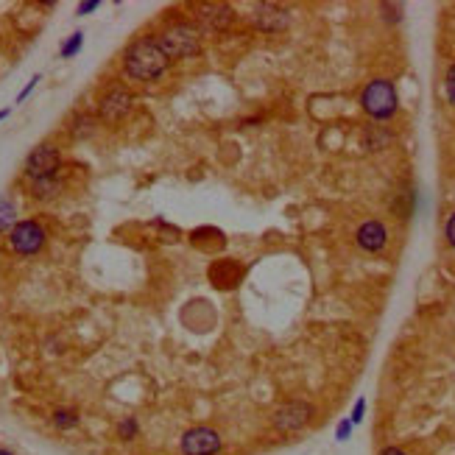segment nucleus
Instances as JSON below:
<instances>
[{
  "label": "nucleus",
  "mask_w": 455,
  "mask_h": 455,
  "mask_svg": "<svg viewBox=\"0 0 455 455\" xmlns=\"http://www.w3.org/2000/svg\"><path fill=\"white\" fill-rule=\"evenodd\" d=\"M168 56L162 54V47L157 39H137L129 50H126V56H123V67L131 78L137 81H154L165 73L168 67Z\"/></svg>",
  "instance_id": "nucleus-1"
},
{
  "label": "nucleus",
  "mask_w": 455,
  "mask_h": 455,
  "mask_svg": "<svg viewBox=\"0 0 455 455\" xmlns=\"http://www.w3.org/2000/svg\"><path fill=\"white\" fill-rule=\"evenodd\" d=\"M154 39L160 42L162 54L168 59H187V56H195L201 50V31L193 28L190 23H173Z\"/></svg>",
  "instance_id": "nucleus-2"
},
{
  "label": "nucleus",
  "mask_w": 455,
  "mask_h": 455,
  "mask_svg": "<svg viewBox=\"0 0 455 455\" xmlns=\"http://www.w3.org/2000/svg\"><path fill=\"white\" fill-rule=\"evenodd\" d=\"M361 107L377 118V120H385L396 112V89L388 78H374L366 84V89L361 92Z\"/></svg>",
  "instance_id": "nucleus-3"
},
{
  "label": "nucleus",
  "mask_w": 455,
  "mask_h": 455,
  "mask_svg": "<svg viewBox=\"0 0 455 455\" xmlns=\"http://www.w3.org/2000/svg\"><path fill=\"white\" fill-rule=\"evenodd\" d=\"M313 414H316V408L310 405L308 399H290V402H285V405H279L274 411L271 422H274V427L279 433H296V430L310 425Z\"/></svg>",
  "instance_id": "nucleus-4"
},
{
  "label": "nucleus",
  "mask_w": 455,
  "mask_h": 455,
  "mask_svg": "<svg viewBox=\"0 0 455 455\" xmlns=\"http://www.w3.org/2000/svg\"><path fill=\"white\" fill-rule=\"evenodd\" d=\"M182 455H218L224 441H221V433L213 430V427H190L184 436H182Z\"/></svg>",
  "instance_id": "nucleus-5"
},
{
  "label": "nucleus",
  "mask_w": 455,
  "mask_h": 455,
  "mask_svg": "<svg viewBox=\"0 0 455 455\" xmlns=\"http://www.w3.org/2000/svg\"><path fill=\"white\" fill-rule=\"evenodd\" d=\"M59 148H54V145H47V142H42V145H36L31 154H28V160H25V173L36 182V179H47V176H56V171H59Z\"/></svg>",
  "instance_id": "nucleus-6"
},
{
  "label": "nucleus",
  "mask_w": 455,
  "mask_h": 455,
  "mask_svg": "<svg viewBox=\"0 0 455 455\" xmlns=\"http://www.w3.org/2000/svg\"><path fill=\"white\" fill-rule=\"evenodd\" d=\"M9 243L14 251H20V255H36L45 243V229L36 221H20V224H14Z\"/></svg>",
  "instance_id": "nucleus-7"
},
{
  "label": "nucleus",
  "mask_w": 455,
  "mask_h": 455,
  "mask_svg": "<svg viewBox=\"0 0 455 455\" xmlns=\"http://www.w3.org/2000/svg\"><path fill=\"white\" fill-rule=\"evenodd\" d=\"M129 109H131V92L123 87H112L104 98H100V107H98L104 120H120Z\"/></svg>",
  "instance_id": "nucleus-8"
},
{
  "label": "nucleus",
  "mask_w": 455,
  "mask_h": 455,
  "mask_svg": "<svg viewBox=\"0 0 455 455\" xmlns=\"http://www.w3.org/2000/svg\"><path fill=\"white\" fill-rule=\"evenodd\" d=\"M355 240L363 251H383L385 243H388V229L380 221H366V224L358 226Z\"/></svg>",
  "instance_id": "nucleus-9"
},
{
  "label": "nucleus",
  "mask_w": 455,
  "mask_h": 455,
  "mask_svg": "<svg viewBox=\"0 0 455 455\" xmlns=\"http://www.w3.org/2000/svg\"><path fill=\"white\" fill-rule=\"evenodd\" d=\"M232 9L224 3H210V6H198V23L207 31H224L232 23Z\"/></svg>",
  "instance_id": "nucleus-10"
},
{
  "label": "nucleus",
  "mask_w": 455,
  "mask_h": 455,
  "mask_svg": "<svg viewBox=\"0 0 455 455\" xmlns=\"http://www.w3.org/2000/svg\"><path fill=\"white\" fill-rule=\"evenodd\" d=\"M255 23L263 28V31H282V28H288V23H290V14L285 12V9H279V6H274V3H260L257 6V14H255Z\"/></svg>",
  "instance_id": "nucleus-11"
},
{
  "label": "nucleus",
  "mask_w": 455,
  "mask_h": 455,
  "mask_svg": "<svg viewBox=\"0 0 455 455\" xmlns=\"http://www.w3.org/2000/svg\"><path fill=\"white\" fill-rule=\"evenodd\" d=\"M14 218H17V210L9 198H0V232H6L9 226L14 229Z\"/></svg>",
  "instance_id": "nucleus-12"
},
{
  "label": "nucleus",
  "mask_w": 455,
  "mask_h": 455,
  "mask_svg": "<svg viewBox=\"0 0 455 455\" xmlns=\"http://www.w3.org/2000/svg\"><path fill=\"white\" fill-rule=\"evenodd\" d=\"M56 193H59V182L54 176L34 182V195H39V198H50V195H56Z\"/></svg>",
  "instance_id": "nucleus-13"
},
{
  "label": "nucleus",
  "mask_w": 455,
  "mask_h": 455,
  "mask_svg": "<svg viewBox=\"0 0 455 455\" xmlns=\"http://www.w3.org/2000/svg\"><path fill=\"white\" fill-rule=\"evenodd\" d=\"M54 425H56V427H62V430H70V427H76V425H78V414H76V411H70V408H59V411L54 414Z\"/></svg>",
  "instance_id": "nucleus-14"
},
{
  "label": "nucleus",
  "mask_w": 455,
  "mask_h": 455,
  "mask_svg": "<svg viewBox=\"0 0 455 455\" xmlns=\"http://www.w3.org/2000/svg\"><path fill=\"white\" fill-rule=\"evenodd\" d=\"M81 45H84V34H81V31L70 34V39L62 45V59H70V56H76L78 50H81Z\"/></svg>",
  "instance_id": "nucleus-15"
},
{
  "label": "nucleus",
  "mask_w": 455,
  "mask_h": 455,
  "mask_svg": "<svg viewBox=\"0 0 455 455\" xmlns=\"http://www.w3.org/2000/svg\"><path fill=\"white\" fill-rule=\"evenodd\" d=\"M444 89H447L449 104L455 107V65H449V70H447V78H444Z\"/></svg>",
  "instance_id": "nucleus-16"
},
{
  "label": "nucleus",
  "mask_w": 455,
  "mask_h": 455,
  "mask_svg": "<svg viewBox=\"0 0 455 455\" xmlns=\"http://www.w3.org/2000/svg\"><path fill=\"white\" fill-rule=\"evenodd\" d=\"M118 433H120V438H134L137 436V422L129 416V419H123L120 425H118Z\"/></svg>",
  "instance_id": "nucleus-17"
},
{
  "label": "nucleus",
  "mask_w": 455,
  "mask_h": 455,
  "mask_svg": "<svg viewBox=\"0 0 455 455\" xmlns=\"http://www.w3.org/2000/svg\"><path fill=\"white\" fill-rule=\"evenodd\" d=\"M363 414H366V399L361 396V399L355 402V408H352V416H349V422H352V425H361V422H363Z\"/></svg>",
  "instance_id": "nucleus-18"
},
{
  "label": "nucleus",
  "mask_w": 455,
  "mask_h": 455,
  "mask_svg": "<svg viewBox=\"0 0 455 455\" xmlns=\"http://www.w3.org/2000/svg\"><path fill=\"white\" fill-rule=\"evenodd\" d=\"M349 436H352V422H349V419L338 422V427H335V438H338V441H346Z\"/></svg>",
  "instance_id": "nucleus-19"
},
{
  "label": "nucleus",
  "mask_w": 455,
  "mask_h": 455,
  "mask_svg": "<svg viewBox=\"0 0 455 455\" xmlns=\"http://www.w3.org/2000/svg\"><path fill=\"white\" fill-rule=\"evenodd\" d=\"M444 237H447V243L455 248V213L447 218V224H444Z\"/></svg>",
  "instance_id": "nucleus-20"
},
{
  "label": "nucleus",
  "mask_w": 455,
  "mask_h": 455,
  "mask_svg": "<svg viewBox=\"0 0 455 455\" xmlns=\"http://www.w3.org/2000/svg\"><path fill=\"white\" fill-rule=\"evenodd\" d=\"M36 81H39V76H34V78H31V81H28V87H25V89H23V92H20V95H17V100H25V98H28V95H31V89H34V87H36Z\"/></svg>",
  "instance_id": "nucleus-21"
},
{
  "label": "nucleus",
  "mask_w": 455,
  "mask_h": 455,
  "mask_svg": "<svg viewBox=\"0 0 455 455\" xmlns=\"http://www.w3.org/2000/svg\"><path fill=\"white\" fill-rule=\"evenodd\" d=\"M100 3H98V0H89V3H81L78 6V14H89V12H95Z\"/></svg>",
  "instance_id": "nucleus-22"
},
{
  "label": "nucleus",
  "mask_w": 455,
  "mask_h": 455,
  "mask_svg": "<svg viewBox=\"0 0 455 455\" xmlns=\"http://www.w3.org/2000/svg\"><path fill=\"white\" fill-rule=\"evenodd\" d=\"M380 455H408V452H405V449H399V447H385Z\"/></svg>",
  "instance_id": "nucleus-23"
},
{
  "label": "nucleus",
  "mask_w": 455,
  "mask_h": 455,
  "mask_svg": "<svg viewBox=\"0 0 455 455\" xmlns=\"http://www.w3.org/2000/svg\"><path fill=\"white\" fill-rule=\"evenodd\" d=\"M3 118H9V109H0V120H3Z\"/></svg>",
  "instance_id": "nucleus-24"
},
{
  "label": "nucleus",
  "mask_w": 455,
  "mask_h": 455,
  "mask_svg": "<svg viewBox=\"0 0 455 455\" xmlns=\"http://www.w3.org/2000/svg\"><path fill=\"white\" fill-rule=\"evenodd\" d=\"M0 455H12V452L9 449H0Z\"/></svg>",
  "instance_id": "nucleus-25"
}]
</instances>
